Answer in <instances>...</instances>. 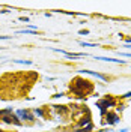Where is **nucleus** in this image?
<instances>
[{
  "instance_id": "9b49d317",
  "label": "nucleus",
  "mask_w": 131,
  "mask_h": 132,
  "mask_svg": "<svg viewBox=\"0 0 131 132\" xmlns=\"http://www.w3.org/2000/svg\"><path fill=\"white\" fill-rule=\"evenodd\" d=\"M35 113H36V114H38V116H42V111H41V110H36Z\"/></svg>"
},
{
  "instance_id": "20e7f679",
  "label": "nucleus",
  "mask_w": 131,
  "mask_h": 132,
  "mask_svg": "<svg viewBox=\"0 0 131 132\" xmlns=\"http://www.w3.org/2000/svg\"><path fill=\"white\" fill-rule=\"evenodd\" d=\"M14 63H18V65H32L30 60H14Z\"/></svg>"
},
{
  "instance_id": "1a4fd4ad",
  "label": "nucleus",
  "mask_w": 131,
  "mask_h": 132,
  "mask_svg": "<svg viewBox=\"0 0 131 132\" xmlns=\"http://www.w3.org/2000/svg\"><path fill=\"white\" fill-rule=\"evenodd\" d=\"M88 33H89V30H82V32H80V35H88Z\"/></svg>"
},
{
  "instance_id": "0eeeda50",
  "label": "nucleus",
  "mask_w": 131,
  "mask_h": 132,
  "mask_svg": "<svg viewBox=\"0 0 131 132\" xmlns=\"http://www.w3.org/2000/svg\"><path fill=\"white\" fill-rule=\"evenodd\" d=\"M89 129H90V126L88 129H77V131H74V132H89Z\"/></svg>"
},
{
  "instance_id": "9d476101",
  "label": "nucleus",
  "mask_w": 131,
  "mask_h": 132,
  "mask_svg": "<svg viewBox=\"0 0 131 132\" xmlns=\"http://www.w3.org/2000/svg\"><path fill=\"white\" fill-rule=\"evenodd\" d=\"M123 98H131V92H128L127 95H123Z\"/></svg>"
},
{
  "instance_id": "423d86ee",
  "label": "nucleus",
  "mask_w": 131,
  "mask_h": 132,
  "mask_svg": "<svg viewBox=\"0 0 131 132\" xmlns=\"http://www.w3.org/2000/svg\"><path fill=\"white\" fill-rule=\"evenodd\" d=\"M17 33H35V30H18Z\"/></svg>"
},
{
  "instance_id": "f257e3e1",
  "label": "nucleus",
  "mask_w": 131,
  "mask_h": 132,
  "mask_svg": "<svg viewBox=\"0 0 131 132\" xmlns=\"http://www.w3.org/2000/svg\"><path fill=\"white\" fill-rule=\"evenodd\" d=\"M17 116H18L20 119H23V120H33L32 114H30L29 111H26V110H18V111H17Z\"/></svg>"
},
{
  "instance_id": "7ed1b4c3",
  "label": "nucleus",
  "mask_w": 131,
  "mask_h": 132,
  "mask_svg": "<svg viewBox=\"0 0 131 132\" xmlns=\"http://www.w3.org/2000/svg\"><path fill=\"white\" fill-rule=\"evenodd\" d=\"M95 59H98V60H104V62H113V63H125L123 60H119V59H110V57H95Z\"/></svg>"
},
{
  "instance_id": "39448f33",
  "label": "nucleus",
  "mask_w": 131,
  "mask_h": 132,
  "mask_svg": "<svg viewBox=\"0 0 131 132\" xmlns=\"http://www.w3.org/2000/svg\"><path fill=\"white\" fill-rule=\"evenodd\" d=\"M80 45H82V47H98V45H95V44H88V42H80Z\"/></svg>"
},
{
  "instance_id": "6e6552de",
  "label": "nucleus",
  "mask_w": 131,
  "mask_h": 132,
  "mask_svg": "<svg viewBox=\"0 0 131 132\" xmlns=\"http://www.w3.org/2000/svg\"><path fill=\"white\" fill-rule=\"evenodd\" d=\"M3 39H11V36H0V41H3Z\"/></svg>"
},
{
  "instance_id": "f03ea898",
  "label": "nucleus",
  "mask_w": 131,
  "mask_h": 132,
  "mask_svg": "<svg viewBox=\"0 0 131 132\" xmlns=\"http://www.w3.org/2000/svg\"><path fill=\"white\" fill-rule=\"evenodd\" d=\"M83 74H89V75H93V77H97V78H99V80H103V81H107L108 78H107L106 75L103 74H98V72H93V71H88V69H84V71H82Z\"/></svg>"
},
{
  "instance_id": "f8f14e48",
  "label": "nucleus",
  "mask_w": 131,
  "mask_h": 132,
  "mask_svg": "<svg viewBox=\"0 0 131 132\" xmlns=\"http://www.w3.org/2000/svg\"><path fill=\"white\" fill-rule=\"evenodd\" d=\"M123 47H125V48H130V50H131V44H125Z\"/></svg>"
}]
</instances>
